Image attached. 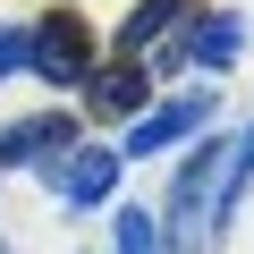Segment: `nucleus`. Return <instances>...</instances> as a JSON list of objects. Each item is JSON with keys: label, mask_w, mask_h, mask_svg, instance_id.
Wrapping results in <instances>:
<instances>
[{"label": "nucleus", "mask_w": 254, "mask_h": 254, "mask_svg": "<svg viewBox=\"0 0 254 254\" xmlns=\"http://www.w3.org/2000/svg\"><path fill=\"white\" fill-rule=\"evenodd\" d=\"M229 153H237V144H195L187 170L170 178V229H178V246L203 229V212H212V195H220V178H229Z\"/></svg>", "instance_id": "obj_1"}, {"label": "nucleus", "mask_w": 254, "mask_h": 254, "mask_svg": "<svg viewBox=\"0 0 254 254\" xmlns=\"http://www.w3.org/2000/svg\"><path fill=\"white\" fill-rule=\"evenodd\" d=\"M85 51H93V43H85V17H51V26L26 43V60H34L51 85H76V76H85Z\"/></svg>", "instance_id": "obj_2"}, {"label": "nucleus", "mask_w": 254, "mask_h": 254, "mask_svg": "<svg viewBox=\"0 0 254 254\" xmlns=\"http://www.w3.org/2000/svg\"><path fill=\"white\" fill-rule=\"evenodd\" d=\"M60 144H68V119L34 110V119H17L9 136H0V161H60Z\"/></svg>", "instance_id": "obj_3"}, {"label": "nucleus", "mask_w": 254, "mask_h": 254, "mask_svg": "<svg viewBox=\"0 0 254 254\" xmlns=\"http://www.w3.org/2000/svg\"><path fill=\"white\" fill-rule=\"evenodd\" d=\"M119 161H127V153H93V144H76V161L60 170V195H68L76 212H85V203H102V195H110V178H119Z\"/></svg>", "instance_id": "obj_4"}, {"label": "nucleus", "mask_w": 254, "mask_h": 254, "mask_svg": "<svg viewBox=\"0 0 254 254\" xmlns=\"http://www.w3.org/2000/svg\"><path fill=\"white\" fill-rule=\"evenodd\" d=\"M212 119V93H195V102H178V110H153L136 136H127V153H161V144H178V136H195V127Z\"/></svg>", "instance_id": "obj_5"}, {"label": "nucleus", "mask_w": 254, "mask_h": 254, "mask_svg": "<svg viewBox=\"0 0 254 254\" xmlns=\"http://www.w3.org/2000/svg\"><path fill=\"white\" fill-rule=\"evenodd\" d=\"M237 43H246V26H237V17H212V26H195V34L178 43V60H195V68H220V60H237Z\"/></svg>", "instance_id": "obj_6"}, {"label": "nucleus", "mask_w": 254, "mask_h": 254, "mask_svg": "<svg viewBox=\"0 0 254 254\" xmlns=\"http://www.w3.org/2000/svg\"><path fill=\"white\" fill-rule=\"evenodd\" d=\"M170 17H195V0H144V9H136V17L119 26V51H136V43H153V34L170 26Z\"/></svg>", "instance_id": "obj_7"}, {"label": "nucleus", "mask_w": 254, "mask_h": 254, "mask_svg": "<svg viewBox=\"0 0 254 254\" xmlns=\"http://www.w3.org/2000/svg\"><path fill=\"white\" fill-rule=\"evenodd\" d=\"M93 110H144V76H136V68L93 76Z\"/></svg>", "instance_id": "obj_8"}, {"label": "nucleus", "mask_w": 254, "mask_h": 254, "mask_svg": "<svg viewBox=\"0 0 254 254\" xmlns=\"http://www.w3.org/2000/svg\"><path fill=\"white\" fill-rule=\"evenodd\" d=\"M119 254H153V220L144 212H119Z\"/></svg>", "instance_id": "obj_9"}, {"label": "nucleus", "mask_w": 254, "mask_h": 254, "mask_svg": "<svg viewBox=\"0 0 254 254\" xmlns=\"http://www.w3.org/2000/svg\"><path fill=\"white\" fill-rule=\"evenodd\" d=\"M26 43H34V34H17V26H0V76H9V68H26Z\"/></svg>", "instance_id": "obj_10"}, {"label": "nucleus", "mask_w": 254, "mask_h": 254, "mask_svg": "<svg viewBox=\"0 0 254 254\" xmlns=\"http://www.w3.org/2000/svg\"><path fill=\"white\" fill-rule=\"evenodd\" d=\"M0 254H9V246H0Z\"/></svg>", "instance_id": "obj_11"}]
</instances>
